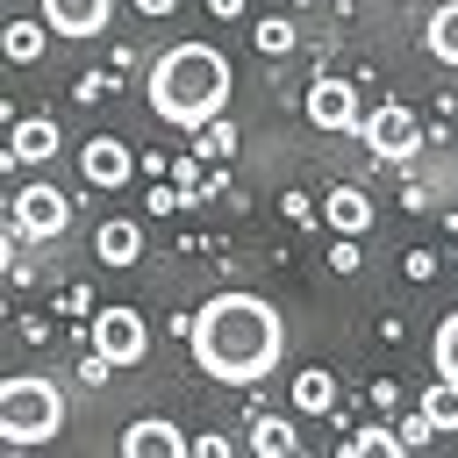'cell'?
Returning <instances> with one entry per match:
<instances>
[{"label": "cell", "instance_id": "cell-1", "mask_svg": "<svg viewBox=\"0 0 458 458\" xmlns=\"http://www.w3.org/2000/svg\"><path fill=\"white\" fill-rule=\"evenodd\" d=\"M186 344H193V365L215 386H258L286 358V322H279V308L265 293L229 286V293H215V301L193 308V336Z\"/></svg>", "mask_w": 458, "mask_h": 458}, {"label": "cell", "instance_id": "cell-2", "mask_svg": "<svg viewBox=\"0 0 458 458\" xmlns=\"http://www.w3.org/2000/svg\"><path fill=\"white\" fill-rule=\"evenodd\" d=\"M229 86H236V72H229V57H222L215 43H172V50L150 57L143 100H150V114H157L165 129L200 136V129L229 107Z\"/></svg>", "mask_w": 458, "mask_h": 458}, {"label": "cell", "instance_id": "cell-3", "mask_svg": "<svg viewBox=\"0 0 458 458\" xmlns=\"http://www.w3.org/2000/svg\"><path fill=\"white\" fill-rule=\"evenodd\" d=\"M64 429V394H57V379H43V372H14L7 386H0V437L7 444H50Z\"/></svg>", "mask_w": 458, "mask_h": 458}, {"label": "cell", "instance_id": "cell-4", "mask_svg": "<svg viewBox=\"0 0 458 458\" xmlns=\"http://www.w3.org/2000/svg\"><path fill=\"white\" fill-rule=\"evenodd\" d=\"M358 136H365V150H372L379 165H408V157L422 150V122H415V114L401 107V100H386V107H372Z\"/></svg>", "mask_w": 458, "mask_h": 458}, {"label": "cell", "instance_id": "cell-5", "mask_svg": "<svg viewBox=\"0 0 458 458\" xmlns=\"http://www.w3.org/2000/svg\"><path fill=\"white\" fill-rule=\"evenodd\" d=\"M86 344H93V351H107V358H114V372H129V365H143L150 329H143V315H136V308H93Z\"/></svg>", "mask_w": 458, "mask_h": 458}, {"label": "cell", "instance_id": "cell-6", "mask_svg": "<svg viewBox=\"0 0 458 458\" xmlns=\"http://www.w3.org/2000/svg\"><path fill=\"white\" fill-rule=\"evenodd\" d=\"M64 222H72V200L50 179H21V193H14V236L50 243V236H64Z\"/></svg>", "mask_w": 458, "mask_h": 458}, {"label": "cell", "instance_id": "cell-7", "mask_svg": "<svg viewBox=\"0 0 458 458\" xmlns=\"http://www.w3.org/2000/svg\"><path fill=\"white\" fill-rule=\"evenodd\" d=\"M301 107H308V122L329 129V136H358V129H365V107H358V86H351V79H315Z\"/></svg>", "mask_w": 458, "mask_h": 458}, {"label": "cell", "instance_id": "cell-8", "mask_svg": "<svg viewBox=\"0 0 458 458\" xmlns=\"http://www.w3.org/2000/svg\"><path fill=\"white\" fill-rule=\"evenodd\" d=\"M36 14L50 21V36H64V43H93V36H107L114 0H36Z\"/></svg>", "mask_w": 458, "mask_h": 458}, {"label": "cell", "instance_id": "cell-9", "mask_svg": "<svg viewBox=\"0 0 458 458\" xmlns=\"http://www.w3.org/2000/svg\"><path fill=\"white\" fill-rule=\"evenodd\" d=\"M186 451H193V437L172 415H136L122 429V458H186Z\"/></svg>", "mask_w": 458, "mask_h": 458}, {"label": "cell", "instance_id": "cell-10", "mask_svg": "<svg viewBox=\"0 0 458 458\" xmlns=\"http://www.w3.org/2000/svg\"><path fill=\"white\" fill-rule=\"evenodd\" d=\"M79 172H86L93 186H129V172H136V150H129L122 136H93V143L79 150Z\"/></svg>", "mask_w": 458, "mask_h": 458}, {"label": "cell", "instance_id": "cell-11", "mask_svg": "<svg viewBox=\"0 0 458 458\" xmlns=\"http://www.w3.org/2000/svg\"><path fill=\"white\" fill-rule=\"evenodd\" d=\"M50 157H57V122L50 114H14L7 165H50Z\"/></svg>", "mask_w": 458, "mask_h": 458}, {"label": "cell", "instance_id": "cell-12", "mask_svg": "<svg viewBox=\"0 0 458 458\" xmlns=\"http://www.w3.org/2000/svg\"><path fill=\"white\" fill-rule=\"evenodd\" d=\"M322 222H329L336 236H365V229H372V193H365V186H329V193H322Z\"/></svg>", "mask_w": 458, "mask_h": 458}, {"label": "cell", "instance_id": "cell-13", "mask_svg": "<svg viewBox=\"0 0 458 458\" xmlns=\"http://www.w3.org/2000/svg\"><path fill=\"white\" fill-rule=\"evenodd\" d=\"M250 451H258V458H301V429H293L286 415L258 408V415H250Z\"/></svg>", "mask_w": 458, "mask_h": 458}, {"label": "cell", "instance_id": "cell-14", "mask_svg": "<svg viewBox=\"0 0 458 458\" xmlns=\"http://www.w3.org/2000/svg\"><path fill=\"white\" fill-rule=\"evenodd\" d=\"M422 43H429V57H437V64H451V72H458V0H437V7H429Z\"/></svg>", "mask_w": 458, "mask_h": 458}, {"label": "cell", "instance_id": "cell-15", "mask_svg": "<svg viewBox=\"0 0 458 458\" xmlns=\"http://www.w3.org/2000/svg\"><path fill=\"white\" fill-rule=\"evenodd\" d=\"M93 250H100V265H136L143 258V229L136 222H100L93 229Z\"/></svg>", "mask_w": 458, "mask_h": 458}, {"label": "cell", "instance_id": "cell-16", "mask_svg": "<svg viewBox=\"0 0 458 458\" xmlns=\"http://www.w3.org/2000/svg\"><path fill=\"white\" fill-rule=\"evenodd\" d=\"M293 408H301V415H329V408H336V372H322V365L293 372Z\"/></svg>", "mask_w": 458, "mask_h": 458}, {"label": "cell", "instance_id": "cell-17", "mask_svg": "<svg viewBox=\"0 0 458 458\" xmlns=\"http://www.w3.org/2000/svg\"><path fill=\"white\" fill-rule=\"evenodd\" d=\"M0 43H7V57H14V64H36V57H43V43H50V21H43V14H36V21H7V36H0Z\"/></svg>", "mask_w": 458, "mask_h": 458}, {"label": "cell", "instance_id": "cell-18", "mask_svg": "<svg viewBox=\"0 0 458 458\" xmlns=\"http://www.w3.org/2000/svg\"><path fill=\"white\" fill-rule=\"evenodd\" d=\"M429 365H437L444 386H458V308L437 322V336H429Z\"/></svg>", "mask_w": 458, "mask_h": 458}, {"label": "cell", "instance_id": "cell-19", "mask_svg": "<svg viewBox=\"0 0 458 458\" xmlns=\"http://www.w3.org/2000/svg\"><path fill=\"white\" fill-rule=\"evenodd\" d=\"M344 451L351 458H401L408 444H401V429H358V437H344Z\"/></svg>", "mask_w": 458, "mask_h": 458}, {"label": "cell", "instance_id": "cell-20", "mask_svg": "<svg viewBox=\"0 0 458 458\" xmlns=\"http://www.w3.org/2000/svg\"><path fill=\"white\" fill-rule=\"evenodd\" d=\"M193 157H236V122H222V114H215V122L193 136Z\"/></svg>", "mask_w": 458, "mask_h": 458}, {"label": "cell", "instance_id": "cell-21", "mask_svg": "<svg viewBox=\"0 0 458 458\" xmlns=\"http://www.w3.org/2000/svg\"><path fill=\"white\" fill-rule=\"evenodd\" d=\"M422 415H429L437 429H458V386H444V379H437V386L422 394Z\"/></svg>", "mask_w": 458, "mask_h": 458}, {"label": "cell", "instance_id": "cell-22", "mask_svg": "<svg viewBox=\"0 0 458 458\" xmlns=\"http://www.w3.org/2000/svg\"><path fill=\"white\" fill-rule=\"evenodd\" d=\"M258 50H265V57H286V50H293V21H286V14H265V21H258Z\"/></svg>", "mask_w": 458, "mask_h": 458}, {"label": "cell", "instance_id": "cell-23", "mask_svg": "<svg viewBox=\"0 0 458 458\" xmlns=\"http://www.w3.org/2000/svg\"><path fill=\"white\" fill-rule=\"evenodd\" d=\"M429 437H437V422H429L422 408H415V415H401V444H408V451H415V444H429Z\"/></svg>", "mask_w": 458, "mask_h": 458}, {"label": "cell", "instance_id": "cell-24", "mask_svg": "<svg viewBox=\"0 0 458 458\" xmlns=\"http://www.w3.org/2000/svg\"><path fill=\"white\" fill-rule=\"evenodd\" d=\"M329 265H336V272H351V265H358V236H336V250H329Z\"/></svg>", "mask_w": 458, "mask_h": 458}, {"label": "cell", "instance_id": "cell-25", "mask_svg": "<svg viewBox=\"0 0 458 458\" xmlns=\"http://www.w3.org/2000/svg\"><path fill=\"white\" fill-rule=\"evenodd\" d=\"M279 208H286V222H308V215H315V200H308V193H286Z\"/></svg>", "mask_w": 458, "mask_h": 458}, {"label": "cell", "instance_id": "cell-26", "mask_svg": "<svg viewBox=\"0 0 458 458\" xmlns=\"http://www.w3.org/2000/svg\"><path fill=\"white\" fill-rule=\"evenodd\" d=\"M437 272V250H408V279H429Z\"/></svg>", "mask_w": 458, "mask_h": 458}, {"label": "cell", "instance_id": "cell-27", "mask_svg": "<svg viewBox=\"0 0 458 458\" xmlns=\"http://www.w3.org/2000/svg\"><path fill=\"white\" fill-rule=\"evenodd\" d=\"M179 0H136V14H172Z\"/></svg>", "mask_w": 458, "mask_h": 458}, {"label": "cell", "instance_id": "cell-28", "mask_svg": "<svg viewBox=\"0 0 458 458\" xmlns=\"http://www.w3.org/2000/svg\"><path fill=\"white\" fill-rule=\"evenodd\" d=\"M208 7H215L222 21H229V14H243V0H208Z\"/></svg>", "mask_w": 458, "mask_h": 458}]
</instances>
